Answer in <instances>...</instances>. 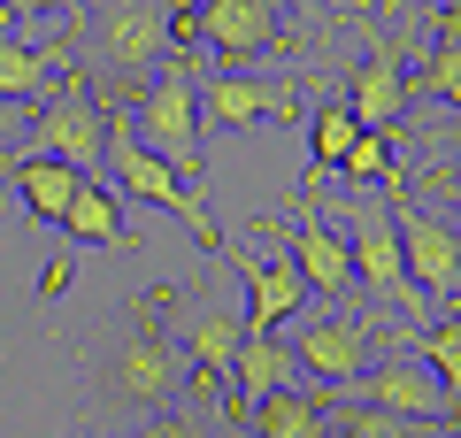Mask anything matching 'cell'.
<instances>
[{
	"instance_id": "33",
	"label": "cell",
	"mask_w": 461,
	"mask_h": 438,
	"mask_svg": "<svg viewBox=\"0 0 461 438\" xmlns=\"http://www.w3.org/2000/svg\"><path fill=\"white\" fill-rule=\"evenodd\" d=\"M454 324H461V300H454Z\"/></svg>"
},
{
	"instance_id": "20",
	"label": "cell",
	"mask_w": 461,
	"mask_h": 438,
	"mask_svg": "<svg viewBox=\"0 0 461 438\" xmlns=\"http://www.w3.org/2000/svg\"><path fill=\"white\" fill-rule=\"evenodd\" d=\"M339 178L362 185V193L377 185L384 200H400V193H408V178H400V162H393V131H362V139H354V154L339 162Z\"/></svg>"
},
{
	"instance_id": "30",
	"label": "cell",
	"mask_w": 461,
	"mask_h": 438,
	"mask_svg": "<svg viewBox=\"0 0 461 438\" xmlns=\"http://www.w3.org/2000/svg\"><path fill=\"white\" fill-rule=\"evenodd\" d=\"M277 8H300V16H323L330 0H277Z\"/></svg>"
},
{
	"instance_id": "14",
	"label": "cell",
	"mask_w": 461,
	"mask_h": 438,
	"mask_svg": "<svg viewBox=\"0 0 461 438\" xmlns=\"http://www.w3.org/2000/svg\"><path fill=\"white\" fill-rule=\"evenodd\" d=\"M330 415H339V392L285 385V392H269V400L239 407V431L247 438H330Z\"/></svg>"
},
{
	"instance_id": "19",
	"label": "cell",
	"mask_w": 461,
	"mask_h": 438,
	"mask_svg": "<svg viewBox=\"0 0 461 438\" xmlns=\"http://www.w3.org/2000/svg\"><path fill=\"white\" fill-rule=\"evenodd\" d=\"M346 108L362 115V131H393L400 123V108H408V78H400V54L393 47H369V62L354 69Z\"/></svg>"
},
{
	"instance_id": "18",
	"label": "cell",
	"mask_w": 461,
	"mask_h": 438,
	"mask_svg": "<svg viewBox=\"0 0 461 438\" xmlns=\"http://www.w3.org/2000/svg\"><path fill=\"white\" fill-rule=\"evenodd\" d=\"M285 385H300L293 346L285 339H254L247 331V346H239V361H230V400L254 407V400H269V392H285ZM239 407H230V423H239Z\"/></svg>"
},
{
	"instance_id": "32",
	"label": "cell",
	"mask_w": 461,
	"mask_h": 438,
	"mask_svg": "<svg viewBox=\"0 0 461 438\" xmlns=\"http://www.w3.org/2000/svg\"><path fill=\"white\" fill-rule=\"evenodd\" d=\"M446 185V200H454V224H461V178H438Z\"/></svg>"
},
{
	"instance_id": "10",
	"label": "cell",
	"mask_w": 461,
	"mask_h": 438,
	"mask_svg": "<svg viewBox=\"0 0 461 438\" xmlns=\"http://www.w3.org/2000/svg\"><path fill=\"white\" fill-rule=\"evenodd\" d=\"M200 47L223 62L285 54V8L277 0H200Z\"/></svg>"
},
{
	"instance_id": "2",
	"label": "cell",
	"mask_w": 461,
	"mask_h": 438,
	"mask_svg": "<svg viewBox=\"0 0 461 438\" xmlns=\"http://www.w3.org/2000/svg\"><path fill=\"white\" fill-rule=\"evenodd\" d=\"M77 39L108 85H139L154 62H169V0H85Z\"/></svg>"
},
{
	"instance_id": "6",
	"label": "cell",
	"mask_w": 461,
	"mask_h": 438,
	"mask_svg": "<svg viewBox=\"0 0 461 438\" xmlns=\"http://www.w3.org/2000/svg\"><path fill=\"white\" fill-rule=\"evenodd\" d=\"M32 146L54 154V162H69L77 178H100L108 169V100L85 78H62L32 115Z\"/></svg>"
},
{
	"instance_id": "17",
	"label": "cell",
	"mask_w": 461,
	"mask_h": 438,
	"mask_svg": "<svg viewBox=\"0 0 461 438\" xmlns=\"http://www.w3.org/2000/svg\"><path fill=\"white\" fill-rule=\"evenodd\" d=\"M54 69H62V47H47V39H23L0 23V100H47L54 93ZM62 78H77V69H62Z\"/></svg>"
},
{
	"instance_id": "13",
	"label": "cell",
	"mask_w": 461,
	"mask_h": 438,
	"mask_svg": "<svg viewBox=\"0 0 461 438\" xmlns=\"http://www.w3.org/2000/svg\"><path fill=\"white\" fill-rule=\"evenodd\" d=\"M230 277L247 285V331L254 339H277V324H293V315L308 308V277L293 269V254H269V261L239 254Z\"/></svg>"
},
{
	"instance_id": "24",
	"label": "cell",
	"mask_w": 461,
	"mask_h": 438,
	"mask_svg": "<svg viewBox=\"0 0 461 438\" xmlns=\"http://www.w3.org/2000/svg\"><path fill=\"white\" fill-rule=\"evenodd\" d=\"M415 85H423L430 100H454V108H461V47H430V62H423Z\"/></svg>"
},
{
	"instance_id": "28",
	"label": "cell",
	"mask_w": 461,
	"mask_h": 438,
	"mask_svg": "<svg viewBox=\"0 0 461 438\" xmlns=\"http://www.w3.org/2000/svg\"><path fill=\"white\" fill-rule=\"evenodd\" d=\"M430 23H438V47H461V0H438Z\"/></svg>"
},
{
	"instance_id": "1",
	"label": "cell",
	"mask_w": 461,
	"mask_h": 438,
	"mask_svg": "<svg viewBox=\"0 0 461 438\" xmlns=\"http://www.w3.org/2000/svg\"><path fill=\"white\" fill-rule=\"evenodd\" d=\"M177 385H185L177 331H162V292H147L131 331L100 354V407H115V415H162V407H177Z\"/></svg>"
},
{
	"instance_id": "9",
	"label": "cell",
	"mask_w": 461,
	"mask_h": 438,
	"mask_svg": "<svg viewBox=\"0 0 461 438\" xmlns=\"http://www.w3.org/2000/svg\"><path fill=\"white\" fill-rule=\"evenodd\" d=\"M377 354V331L362 315H323L293 339V361H300V385H323V392H354Z\"/></svg>"
},
{
	"instance_id": "34",
	"label": "cell",
	"mask_w": 461,
	"mask_h": 438,
	"mask_svg": "<svg viewBox=\"0 0 461 438\" xmlns=\"http://www.w3.org/2000/svg\"><path fill=\"white\" fill-rule=\"evenodd\" d=\"M454 423H461V407H454ZM454 438H461V431H454Z\"/></svg>"
},
{
	"instance_id": "27",
	"label": "cell",
	"mask_w": 461,
	"mask_h": 438,
	"mask_svg": "<svg viewBox=\"0 0 461 438\" xmlns=\"http://www.w3.org/2000/svg\"><path fill=\"white\" fill-rule=\"evenodd\" d=\"M77 0H0V23H23V16H69Z\"/></svg>"
},
{
	"instance_id": "5",
	"label": "cell",
	"mask_w": 461,
	"mask_h": 438,
	"mask_svg": "<svg viewBox=\"0 0 461 438\" xmlns=\"http://www.w3.org/2000/svg\"><path fill=\"white\" fill-rule=\"evenodd\" d=\"M339 224H346V254H354V285H369L384 308L408 315V331H423L430 308H423V292L408 285V254H400V231H393V200H384V208L354 200Z\"/></svg>"
},
{
	"instance_id": "26",
	"label": "cell",
	"mask_w": 461,
	"mask_h": 438,
	"mask_svg": "<svg viewBox=\"0 0 461 438\" xmlns=\"http://www.w3.org/2000/svg\"><path fill=\"white\" fill-rule=\"evenodd\" d=\"M139 438H208V423H200V407H162Z\"/></svg>"
},
{
	"instance_id": "11",
	"label": "cell",
	"mask_w": 461,
	"mask_h": 438,
	"mask_svg": "<svg viewBox=\"0 0 461 438\" xmlns=\"http://www.w3.org/2000/svg\"><path fill=\"white\" fill-rule=\"evenodd\" d=\"M200 115L223 131H254V123H293L300 115V93L277 78H247V69H215L200 78Z\"/></svg>"
},
{
	"instance_id": "29",
	"label": "cell",
	"mask_w": 461,
	"mask_h": 438,
	"mask_svg": "<svg viewBox=\"0 0 461 438\" xmlns=\"http://www.w3.org/2000/svg\"><path fill=\"white\" fill-rule=\"evenodd\" d=\"M39 292H47V300H62V292H69V261H47V269H39Z\"/></svg>"
},
{
	"instance_id": "31",
	"label": "cell",
	"mask_w": 461,
	"mask_h": 438,
	"mask_svg": "<svg viewBox=\"0 0 461 438\" xmlns=\"http://www.w3.org/2000/svg\"><path fill=\"white\" fill-rule=\"evenodd\" d=\"M446 146H454V154H461V108L446 115Z\"/></svg>"
},
{
	"instance_id": "23",
	"label": "cell",
	"mask_w": 461,
	"mask_h": 438,
	"mask_svg": "<svg viewBox=\"0 0 461 438\" xmlns=\"http://www.w3.org/2000/svg\"><path fill=\"white\" fill-rule=\"evenodd\" d=\"M330 438H423V423L393 415V407H362L339 392V415H330Z\"/></svg>"
},
{
	"instance_id": "16",
	"label": "cell",
	"mask_w": 461,
	"mask_h": 438,
	"mask_svg": "<svg viewBox=\"0 0 461 438\" xmlns=\"http://www.w3.org/2000/svg\"><path fill=\"white\" fill-rule=\"evenodd\" d=\"M8 185H16V200L39 215V224L62 231V215H69V200H77L85 178H77L69 162H54V154H39V146H23L16 162H8Z\"/></svg>"
},
{
	"instance_id": "25",
	"label": "cell",
	"mask_w": 461,
	"mask_h": 438,
	"mask_svg": "<svg viewBox=\"0 0 461 438\" xmlns=\"http://www.w3.org/2000/svg\"><path fill=\"white\" fill-rule=\"evenodd\" d=\"M32 100H0V162H16V146L32 139Z\"/></svg>"
},
{
	"instance_id": "22",
	"label": "cell",
	"mask_w": 461,
	"mask_h": 438,
	"mask_svg": "<svg viewBox=\"0 0 461 438\" xmlns=\"http://www.w3.org/2000/svg\"><path fill=\"white\" fill-rule=\"evenodd\" d=\"M408 346L430 361V377L446 385V400L461 407V324H454V315H430L423 331H408Z\"/></svg>"
},
{
	"instance_id": "21",
	"label": "cell",
	"mask_w": 461,
	"mask_h": 438,
	"mask_svg": "<svg viewBox=\"0 0 461 438\" xmlns=\"http://www.w3.org/2000/svg\"><path fill=\"white\" fill-rule=\"evenodd\" d=\"M354 139H362V115L346 108V100H323V108L308 115V162L315 169H339L346 154H354Z\"/></svg>"
},
{
	"instance_id": "12",
	"label": "cell",
	"mask_w": 461,
	"mask_h": 438,
	"mask_svg": "<svg viewBox=\"0 0 461 438\" xmlns=\"http://www.w3.org/2000/svg\"><path fill=\"white\" fill-rule=\"evenodd\" d=\"M285 254H293V269L308 277V292H323V300H354V254H346V224L339 215H300L293 231H285Z\"/></svg>"
},
{
	"instance_id": "8",
	"label": "cell",
	"mask_w": 461,
	"mask_h": 438,
	"mask_svg": "<svg viewBox=\"0 0 461 438\" xmlns=\"http://www.w3.org/2000/svg\"><path fill=\"white\" fill-rule=\"evenodd\" d=\"M346 400H362V407H393V415H408V423H438V415H454L446 385L430 377V361L415 354L408 339H400L384 361H369V370H362V385L346 392Z\"/></svg>"
},
{
	"instance_id": "15",
	"label": "cell",
	"mask_w": 461,
	"mask_h": 438,
	"mask_svg": "<svg viewBox=\"0 0 461 438\" xmlns=\"http://www.w3.org/2000/svg\"><path fill=\"white\" fill-rule=\"evenodd\" d=\"M62 239H77V246H108V254H131V246H139V224L123 215V200H115L108 178H85L77 200H69V215H62Z\"/></svg>"
},
{
	"instance_id": "3",
	"label": "cell",
	"mask_w": 461,
	"mask_h": 438,
	"mask_svg": "<svg viewBox=\"0 0 461 438\" xmlns=\"http://www.w3.org/2000/svg\"><path fill=\"white\" fill-rule=\"evenodd\" d=\"M108 169H115V185H123V200H147V208H162V215H185V231H193L208 254H223V231H215L200 185H185L154 146H139V131H131L123 108H108Z\"/></svg>"
},
{
	"instance_id": "4",
	"label": "cell",
	"mask_w": 461,
	"mask_h": 438,
	"mask_svg": "<svg viewBox=\"0 0 461 438\" xmlns=\"http://www.w3.org/2000/svg\"><path fill=\"white\" fill-rule=\"evenodd\" d=\"M200 78L193 69H162V78H147V93H139L131 108V131L139 146H154L169 169H177L185 185H208V146H200Z\"/></svg>"
},
{
	"instance_id": "7",
	"label": "cell",
	"mask_w": 461,
	"mask_h": 438,
	"mask_svg": "<svg viewBox=\"0 0 461 438\" xmlns=\"http://www.w3.org/2000/svg\"><path fill=\"white\" fill-rule=\"evenodd\" d=\"M393 231H400V254H408V285L430 292V300H461V224L454 215H438V208L400 193Z\"/></svg>"
}]
</instances>
